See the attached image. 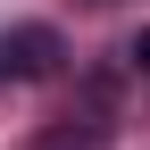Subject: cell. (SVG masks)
I'll use <instances>...</instances> for the list:
<instances>
[{
  "instance_id": "1",
  "label": "cell",
  "mask_w": 150,
  "mask_h": 150,
  "mask_svg": "<svg viewBox=\"0 0 150 150\" xmlns=\"http://www.w3.org/2000/svg\"><path fill=\"white\" fill-rule=\"evenodd\" d=\"M50 67H59V33H50V25L8 33V75H50Z\"/></svg>"
},
{
  "instance_id": "2",
  "label": "cell",
  "mask_w": 150,
  "mask_h": 150,
  "mask_svg": "<svg viewBox=\"0 0 150 150\" xmlns=\"http://www.w3.org/2000/svg\"><path fill=\"white\" fill-rule=\"evenodd\" d=\"M125 59H134V67H142V75H150V25H142V33H134V42H125Z\"/></svg>"
},
{
  "instance_id": "3",
  "label": "cell",
  "mask_w": 150,
  "mask_h": 150,
  "mask_svg": "<svg viewBox=\"0 0 150 150\" xmlns=\"http://www.w3.org/2000/svg\"><path fill=\"white\" fill-rule=\"evenodd\" d=\"M0 75H8V33H0Z\"/></svg>"
}]
</instances>
